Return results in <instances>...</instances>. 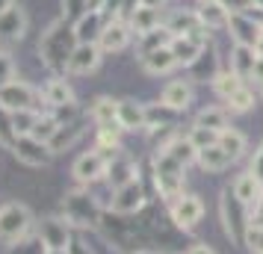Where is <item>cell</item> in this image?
I'll return each mask as SVG.
<instances>
[{
	"label": "cell",
	"mask_w": 263,
	"mask_h": 254,
	"mask_svg": "<svg viewBox=\"0 0 263 254\" xmlns=\"http://www.w3.org/2000/svg\"><path fill=\"white\" fill-rule=\"evenodd\" d=\"M77 45L80 42L74 36V24L65 21V18H60V21H53L45 30V36L39 42V56H42V62L48 65L50 71H65Z\"/></svg>",
	"instance_id": "obj_1"
},
{
	"label": "cell",
	"mask_w": 263,
	"mask_h": 254,
	"mask_svg": "<svg viewBox=\"0 0 263 254\" xmlns=\"http://www.w3.org/2000/svg\"><path fill=\"white\" fill-rule=\"evenodd\" d=\"M154 181L160 195L166 198L168 204L178 201L183 195V181H186V166H180L175 157H168L166 151H157L154 157Z\"/></svg>",
	"instance_id": "obj_2"
},
{
	"label": "cell",
	"mask_w": 263,
	"mask_h": 254,
	"mask_svg": "<svg viewBox=\"0 0 263 254\" xmlns=\"http://www.w3.org/2000/svg\"><path fill=\"white\" fill-rule=\"evenodd\" d=\"M62 216L68 225H77V228H98L101 225V207L89 189H74L62 198Z\"/></svg>",
	"instance_id": "obj_3"
},
{
	"label": "cell",
	"mask_w": 263,
	"mask_h": 254,
	"mask_svg": "<svg viewBox=\"0 0 263 254\" xmlns=\"http://www.w3.org/2000/svg\"><path fill=\"white\" fill-rule=\"evenodd\" d=\"M30 228H33V213L24 204H3L0 210V242L3 245L21 242Z\"/></svg>",
	"instance_id": "obj_4"
},
{
	"label": "cell",
	"mask_w": 263,
	"mask_h": 254,
	"mask_svg": "<svg viewBox=\"0 0 263 254\" xmlns=\"http://www.w3.org/2000/svg\"><path fill=\"white\" fill-rule=\"evenodd\" d=\"M219 210H222V222H225V233L231 237L234 242H246V230H249L251 225V216H249V207L239 201L237 195L228 189L225 195H222V204H219Z\"/></svg>",
	"instance_id": "obj_5"
},
{
	"label": "cell",
	"mask_w": 263,
	"mask_h": 254,
	"mask_svg": "<svg viewBox=\"0 0 263 254\" xmlns=\"http://www.w3.org/2000/svg\"><path fill=\"white\" fill-rule=\"evenodd\" d=\"M116 157V151H89V154H83V157H77V163H74V178H77V183L80 186H86V183L92 181H101V178H107V163Z\"/></svg>",
	"instance_id": "obj_6"
},
{
	"label": "cell",
	"mask_w": 263,
	"mask_h": 254,
	"mask_svg": "<svg viewBox=\"0 0 263 254\" xmlns=\"http://www.w3.org/2000/svg\"><path fill=\"white\" fill-rule=\"evenodd\" d=\"M12 154L18 163H24L30 169H42V166H48L50 157H53V151H50L48 142H39L33 136H18L12 142Z\"/></svg>",
	"instance_id": "obj_7"
},
{
	"label": "cell",
	"mask_w": 263,
	"mask_h": 254,
	"mask_svg": "<svg viewBox=\"0 0 263 254\" xmlns=\"http://www.w3.org/2000/svg\"><path fill=\"white\" fill-rule=\"evenodd\" d=\"M39 240L45 245V251H68L71 245V230L65 216H48L39 225Z\"/></svg>",
	"instance_id": "obj_8"
},
{
	"label": "cell",
	"mask_w": 263,
	"mask_h": 254,
	"mask_svg": "<svg viewBox=\"0 0 263 254\" xmlns=\"http://www.w3.org/2000/svg\"><path fill=\"white\" fill-rule=\"evenodd\" d=\"M168 48H172V53H175L178 65H186V68H190L192 62H195V60H198V56L204 53V48H207L204 27H198L195 33H186V36H175Z\"/></svg>",
	"instance_id": "obj_9"
},
{
	"label": "cell",
	"mask_w": 263,
	"mask_h": 254,
	"mask_svg": "<svg viewBox=\"0 0 263 254\" xmlns=\"http://www.w3.org/2000/svg\"><path fill=\"white\" fill-rule=\"evenodd\" d=\"M36 97H39V92L30 83H24V80H12V83L0 86V107L6 109V112L30 109L36 104Z\"/></svg>",
	"instance_id": "obj_10"
},
{
	"label": "cell",
	"mask_w": 263,
	"mask_h": 254,
	"mask_svg": "<svg viewBox=\"0 0 263 254\" xmlns=\"http://www.w3.org/2000/svg\"><path fill=\"white\" fill-rule=\"evenodd\" d=\"M142 204H145V189H142V183H139V178H136V181L124 183V186L116 189L112 201H109V210L116 216H130L136 210H142Z\"/></svg>",
	"instance_id": "obj_11"
},
{
	"label": "cell",
	"mask_w": 263,
	"mask_h": 254,
	"mask_svg": "<svg viewBox=\"0 0 263 254\" xmlns=\"http://www.w3.org/2000/svg\"><path fill=\"white\" fill-rule=\"evenodd\" d=\"M204 216V204L198 195H180L178 201H172V222L180 230H192Z\"/></svg>",
	"instance_id": "obj_12"
},
{
	"label": "cell",
	"mask_w": 263,
	"mask_h": 254,
	"mask_svg": "<svg viewBox=\"0 0 263 254\" xmlns=\"http://www.w3.org/2000/svg\"><path fill=\"white\" fill-rule=\"evenodd\" d=\"M27 33V12L21 6H9L0 12V45H12V42H21Z\"/></svg>",
	"instance_id": "obj_13"
},
{
	"label": "cell",
	"mask_w": 263,
	"mask_h": 254,
	"mask_svg": "<svg viewBox=\"0 0 263 254\" xmlns=\"http://www.w3.org/2000/svg\"><path fill=\"white\" fill-rule=\"evenodd\" d=\"M104 27H107V18H104L101 9H86V12L74 21V36H77L80 45H98Z\"/></svg>",
	"instance_id": "obj_14"
},
{
	"label": "cell",
	"mask_w": 263,
	"mask_h": 254,
	"mask_svg": "<svg viewBox=\"0 0 263 254\" xmlns=\"http://www.w3.org/2000/svg\"><path fill=\"white\" fill-rule=\"evenodd\" d=\"M130 24H124L121 18H112L107 27H104V33L98 38V48L107 50V53H119V50L127 48V42H130Z\"/></svg>",
	"instance_id": "obj_15"
},
{
	"label": "cell",
	"mask_w": 263,
	"mask_h": 254,
	"mask_svg": "<svg viewBox=\"0 0 263 254\" xmlns=\"http://www.w3.org/2000/svg\"><path fill=\"white\" fill-rule=\"evenodd\" d=\"M228 30H231V38L237 45H246V48H254L257 45V36H260V24H254V18H249L246 12L231 15Z\"/></svg>",
	"instance_id": "obj_16"
},
{
	"label": "cell",
	"mask_w": 263,
	"mask_h": 254,
	"mask_svg": "<svg viewBox=\"0 0 263 254\" xmlns=\"http://www.w3.org/2000/svg\"><path fill=\"white\" fill-rule=\"evenodd\" d=\"M101 65V48L98 45H77L68 60V74H92Z\"/></svg>",
	"instance_id": "obj_17"
},
{
	"label": "cell",
	"mask_w": 263,
	"mask_h": 254,
	"mask_svg": "<svg viewBox=\"0 0 263 254\" xmlns=\"http://www.w3.org/2000/svg\"><path fill=\"white\" fill-rule=\"evenodd\" d=\"M231 192L237 195L242 204L249 207V213H251V207L260 201V195H263V183L251 174V171H242V174H237L234 178V183H231Z\"/></svg>",
	"instance_id": "obj_18"
},
{
	"label": "cell",
	"mask_w": 263,
	"mask_h": 254,
	"mask_svg": "<svg viewBox=\"0 0 263 254\" xmlns=\"http://www.w3.org/2000/svg\"><path fill=\"white\" fill-rule=\"evenodd\" d=\"M195 15H198L201 27H207V30H222V27H228V21H231V12H228L219 0H198Z\"/></svg>",
	"instance_id": "obj_19"
},
{
	"label": "cell",
	"mask_w": 263,
	"mask_h": 254,
	"mask_svg": "<svg viewBox=\"0 0 263 254\" xmlns=\"http://www.w3.org/2000/svg\"><path fill=\"white\" fill-rule=\"evenodd\" d=\"M160 101H163L166 107H172L175 112H183V109L192 104V83L190 80H172V83H166Z\"/></svg>",
	"instance_id": "obj_20"
},
{
	"label": "cell",
	"mask_w": 263,
	"mask_h": 254,
	"mask_svg": "<svg viewBox=\"0 0 263 254\" xmlns=\"http://www.w3.org/2000/svg\"><path fill=\"white\" fill-rule=\"evenodd\" d=\"M107 181L119 189V186H124V183L136 181V163H133L130 157H116L107 163Z\"/></svg>",
	"instance_id": "obj_21"
},
{
	"label": "cell",
	"mask_w": 263,
	"mask_h": 254,
	"mask_svg": "<svg viewBox=\"0 0 263 254\" xmlns=\"http://www.w3.org/2000/svg\"><path fill=\"white\" fill-rule=\"evenodd\" d=\"M254 60H257V50H254V48H246V45H234V50H231V71L237 74L242 83H246V80H251V68H254Z\"/></svg>",
	"instance_id": "obj_22"
},
{
	"label": "cell",
	"mask_w": 263,
	"mask_h": 254,
	"mask_svg": "<svg viewBox=\"0 0 263 254\" xmlns=\"http://www.w3.org/2000/svg\"><path fill=\"white\" fill-rule=\"evenodd\" d=\"M42 97H45V104H50L53 109L74 104V92H71V86L65 83L62 77H53V80H48L45 92H42Z\"/></svg>",
	"instance_id": "obj_23"
},
{
	"label": "cell",
	"mask_w": 263,
	"mask_h": 254,
	"mask_svg": "<svg viewBox=\"0 0 263 254\" xmlns=\"http://www.w3.org/2000/svg\"><path fill=\"white\" fill-rule=\"evenodd\" d=\"M119 127L121 130H139L145 127V107L136 101H119Z\"/></svg>",
	"instance_id": "obj_24"
},
{
	"label": "cell",
	"mask_w": 263,
	"mask_h": 254,
	"mask_svg": "<svg viewBox=\"0 0 263 254\" xmlns=\"http://www.w3.org/2000/svg\"><path fill=\"white\" fill-rule=\"evenodd\" d=\"M172 30L168 27H154L151 33H142L139 36V56H148V53H154V50H160V48H168L172 45Z\"/></svg>",
	"instance_id": "obj_25"
},
{
	"label": "cell",
	"mask_w": 263,
	"mask_h": 254,
	"mask_svg": "<svg viewBox=\"0 0 263 254\" xmlns=\"http://www.w3.org/2000/svg\"><path fill=\"white\" fill-rule=\"evenodd\" d=\"M195 160H198V166H201L204 171H210V174H216V171H225L228 166H231V157H228L225 151L219 148V142H216V145H210V148H201Z\"/></svg>",
	"instance_id": "obj_26"
},
{
	"label": "cell",
	"mask_w": 263,
	"mask_h": 254,
	"mask_svg": "<svg viewBox=\"0 0 263 254\" xmlns=\"http://www.w3.org/2000/svg\"><path fill=\"white\" fill-rule=\"evenodd\" d=\"M154 27H160V9H154V6H136L130 12V30L136 36L151 33Z\"/></svg>",
	"instance_id": "obj_27"
},
{
	"label": "cell",
	"mask_w": 263,
	"mask_h": 254,
	"mask_svg": "<svg viewBox=\"0 0 263 254\" xmlns=\"http://www.w3.org/2000/svg\"><path fill=\"white\" fill-rule=\"evenodd\" d=\"M142 65L148 74H168L175 65H178V60H175V53H172V48H160L154 50V53H148V56H142Z\"/></svg>",
	"instance_id": "obj_28"
},
{
	"label": "cell",
	"mask_w": 263,
	"mask_h": 254,
	"mask_svg": "<svg viewBox=\"0 0 263 254\" xmlns=\"http://www.w3.org/2000/svg\"><path fill=\"white\" fill-rule=\"evenodd\" d=\"M39 119H42V112H39L36 107H30V109H15V112H9V121H12L15 136H33Z\"/></svg>",
	"instance_id": "obj_29"
},
{
	"label": "cell",
	"mask_w": 263,
	"mask_h": 254,
	"mask_svg": "<svg viewBox=\"0 0 263 254\" xmlns=\"http://www.w3.org/2000/svg\"><path fill=\"white\" fill-rule=\"evenodd\" d=\"M92 119H95L101 127L119 124V101H112V97H98L95 104H92Z\"/></svg>",
	"instance_id": "obj_30"
},
{
	"label": "cell",
	"mask_w": 263,
	"mask_h": 254,
	"mask_svg": "<svg viewBox=\"0 0 263 254\" xmlns=\"http://www.w3.org/2000/svg\"><path fill=\"white\" fill-rule=\"evenodd\" d=\"M219 148H222L228 157H231V163H234V160H239L246 154V136L239 133V130H234V127H228V130L219 133Z\"/></svg>",
	"instance_id": "obj_31"
},
{
	"label": "cell",
	"mask_w": 263,
	"mask_h": 254,
	"mask_svg": "<svg viewBox=\"0 0 263 254\" xmlns=\"http://www.w3.org/2000/svg\"><path fill=\"white\" fill-rule=\"evenodd\" d=\"M195 124H201V127H210V130H216V133H222V130H228V109H222V107L201 109L198 119H195Z\"/></svg>",
	"instance_id": "obj_32"
},
{
	"label": "cell",
	"mask_w": 263,
	"mask_h": 254,
	"mask_svg": "<svg viewBox=\"0 0 263 254\" xmlns=\"http://www.w3.org/2000/svg\"><path fill=\"white\" fill-rule=\"evenodd\" d=\"M80 136H83V127H80L77 121H74V124H62L60 130H57V136L50 139V151L57 154V151H62V148H71Z\"/></svg>",
	"instance_id": "obj_33"
},
{
	"label": "cell",
	"mask_w": 263,
	"mask_h": 254,
	"mask_svg": "<svg viewBox=\"0 0 263 254\" xmlns=\"http://www.w3.org/2000/svg\"><path fill=\"white\" fill-rule=\"evenodd\" d=\"M166 27L172 30V36H186V33H195L201 27V21H198L195 12H178V15H172V21Z\"/></svg>",
	"instance_id": "obj_34"
},
{
	"label": "cell",
	"mask_w": 263,
	"mask_h": 254,
	"mask_svg": "<svg viewBox=\"0 0 263 254\" xmlns=\"http://www.w3.org/2000/svg\"><path fill=\"white\" fill-rule=\"evenodd\" d=\"M239 86H246V83H242V80H239L231 68H228V71H219L213 77V89H216V95H219V97H231Z\"/></svg>",
	"instance_id": "obj_35"
},
{
	"label": "cell",
	"mask_w": 263,
	"mask_h": 254,
	"mask_svg": "<svg viewBox=\"0 0 263 254\" xmlns=\"http://www.w3.org/2000/svg\"><path fill=\"white\" fill-rule=\"evenodd\" d=\"M225 101H228L225 109H231V112H249V109L254 107V95H251L249 86H239L237 92L231 97H225Z\"/></svg>",
	"instance_id": "obj_36"
},
{
	"label": "cell",
	"mask_w": 263,
	"mask_h": 254,
	"mask_svg": "<svg viewBox=\"0 0 263 254\" xmlns=\"http://www.w3.org/2000/svg\"><path fill=\"white\" fill-rule=\"evenodd\" d=\"M186 139H190L192 145H195V151H201V148L216 145V142H219V133H216V130H210V127H201V124H195V127L190 130V136H186Z\"/></svg>",
	"instance_id": "obj_37"
},
{
	"label": "cell",
	"mask_w": 263,
	"mask_h": 254,
	"mask_svg": "<svg viewBox=\"0 0 263 254\" xmlns=\"http://www.w3.org/2000/svg\"><path fill=\"white\" fill-rule=\"evenodd\" d=\"M62 124H60V119H53V115H42L39 119V124H36V130H33V139H39V142H48L50 145V139L57 136V130H60Z\"/></svg>",
	"instance_id": "obj_38"
},
{
	"label": "cell",
	"mask_w": 263,
	"mask_h": 254,
	"mask_svg": "<svg viewBox=\"0 0 263 254\" xmlns=\"http://www.w3.org/2000/svg\"><path fill=\"white\" fill-rule=\"evenodd\" d=\"M246 245H249L254 254H263V225L251 222L249 230H246Z\"/></svg>",
	"instance_id": "obj_39"
},
{
	"label": "cell",
	"mask_w": 263,
	"mask_h": 254,
	"mask_svg": "<svg viewBox=\"0 0 263 254\" xmlns=\"http://www.w3.org/2000/svg\"><path fill=\"white\" fill-rule=\"evenodd\" d=\"M18 139L12 130V121H9V112L6 109H0V145H6V148H12V142Z\"/></svg>",
	"instance_id": "obj_40"
},
{
	"label": "cell",
	"mask_w": 263,
	"mask_h": 254,
	"mask_svg": "<svg viewBox=\"0 0 263 254\" xmlns=\"http://www.w3.org/2000/svg\"><path fill=\"white\" fill-rule=\"evenodd\" d=\"M62 6H65V15H62V18L74 24V21L89 9V0H62Z\"/></svg>",
	"instance_id": "obj_41"
},
{
	"label": "cell",
	"mask_w": 263,
	"mask_h": 254,
	"mask_svg": "<svg viewBox=\"0 0 263 254\" xmlns=\"http://www.w3.org/2000/svg\"><path fill=\"white\" fill-rule=\"evenodd\" d=\"M15 80V62L9 53H3L0 50V86H6V83H12Z\"/></svg>",
	"instance_id": "obj_42"
},
{
	"label": "cell",
	"mask_w": 263,
	"mask_h": 254,
	"mask_svg": "<svg viewBox=\"0 0 263 254\" xmlns=\"http://www.w3.org/2000/svg\"><path fill=\"white\" fill-rule=\"evenodd\" d=\"M219 3H222V6H225V9H228L231 15H237V12H246V9H251V6H254L251 0H219Z\"/></svg>",
	"instance_id": "obj_43"
},
{
	"label": "cell",
	"mask_w": 263,
	"mask_h": 254,
	"mask_svg": "<svg viewBox=\"0 0 263 254\" xmlns=\"http://www.w3.org/2000/svg\"><path fill=\"white\" fill-rule=\"evenodd\" d=\"M249 171L263 183V142H260V148L254 151V157H251V169H249Z\"/></svg>",
	"instance_id": "obj_44"
},
{
	"label": "cell",
	"mask_w": 263,
	"mask_h": 254,
	"mask_svg": "<svg viewBox=\"0 0 263 254\" xmlns=\"http://www.w3.org/2000/svg\"><path fill=\"white\" fill-rule=\"evenodd\" d=\"M251 80L263 86V53H257V60H254V68H251Z\"/></svg>",
	"instance_id": "obj_45"
},
{
	"label": "cell",
	"mask_w": 263,
	"mask_h": 254,
	"mask_svg": "<svg viewBox=\"0 0 263 254\" xmlns=\"http://www.w3.org/2000/svg\"><path fill=\"white\" fill-rule=\"evenodd\" d=\"M65 254H92V251H89V245H86L83 240H71V245H68Z\"/></svg>",
	"instance_id": "obj_46"
},
{
	"label": "cell",
	"mask_w": 263,
	"mask_h": 254,
	"mask_svg": "<svg viewBox=\"0 0 263 254\" xmlns=\"http://www.w3.org/2000/svg\"><path fill=\"white\" fill-rule=\"evenodd\" d=\"M251 222H257V225H263V195H260V201H257V204L251 207Z\"/></svg>",
	"instance_id": "obj_47"
},
{
	"label": "cell",
	"mask_w": 263,
	"mask_h": 254,
	"mask_svg": "<svg viewBox=\"0 0 263 254\" xmlns=\"http://www.w3.org/2000/svg\"><path fill=\"white\" fill-rule=\"evenodd\" d=\"M186 254H216V251L210 248V245H192V248H190Z\"/></svg>",
	"instance_id": "obj_48"
},
{
	"label": "cell",
	"mask_w": 263,
	"mask_h": 254,
	"mask_svg": "<svg viewBox=\"0 0 263 254\" xmlns=\"http://www.w3.org/2000/svg\"><path fill=\"white\" fill-rule=\"evenodd\" d=\"M139 6H154V9H160L163 0H139Z\"/></svg>",
	"instance_id": "obj_49"
},
{
	"label": "cell",
	"mask_w": 263,
	"mask_h": 254,
	"mask_svg": "<svg viewBox=\"0 0 263 254\" xmlns=\"http://www.w3.org/2000/svg\"><path fill=\"white\" fill-rule=\"evenodd\" d=\"M254 50H257V53H263V27H260V36H257V45H254Z\"/></svg>",
	"instance_id": "obj_50"
},
{
	"label": "cell",
	"mask_w": 263,
	"mask_h": 254,
	"mask_svg": "<svg viewBox=\"0 0 263 254\" xmlns=\"http://www.w3.org/2000/svg\"><path fill=\"white\" fill-rule=\"evenodd\" d=\"M9 6H12V0H0V12H3V9H9Z\"/></svg>",
	"instance_id": "obj_51"
},
{
	"label": "cell",
	"mask_w": 263,
	"mask_h": 254,
	"mask_svg": "<svg viewBox=\"0 0 263 254\" xmlns=\"http://www.w3.org/2000/svg\"><path fill=\"white\" fill-rule=\"evenodd\" d=\"M251 3H254V9H260L263 12V0H251Z\"/></svg>",
	"instance_id": "obj_52"
},
{
	"label": "cell",
	"mask_w": 263,
	"mask_h": 254,
	"mask_svg": "<svg viewBox=\"0 0 263 254\" xmlns=\"http://www.w3.org/2000/svg\"><path fill=\"white\" fill-rule=\"evenodd\" d=\"M45 254H65V251H45Z\"/></svg>",
	"instance_id": "obj_53"
},
{
	"label": "cell",
	"mask_w": 263,
	"mask_h": 254,
	"mask_svg": "<svg viewBox=\"0 0 263 254\" xmlns=\"http://www.w3.org/2000/svg\"><path fill=\"white\" fill-rule=\"evenodd\" d=\"M0 210H3V201H0Z\"/></svg>",
	"instance_id": "obj_54"
},
{
	"label": "cell",
	"mask_w": 263,
	"mask_h": 254,
	"mask_svg": "<svg viewBox=\"0 0 263 254\" xmlns=\"http://www.w3.org/2000/svg\"><path fill=\"white\" fill-rule=\"evenodd\" d=\"M0 109H3V107H0Z\"/></svg>",
	"instance_id": "obj_55"
}]
</instances>
